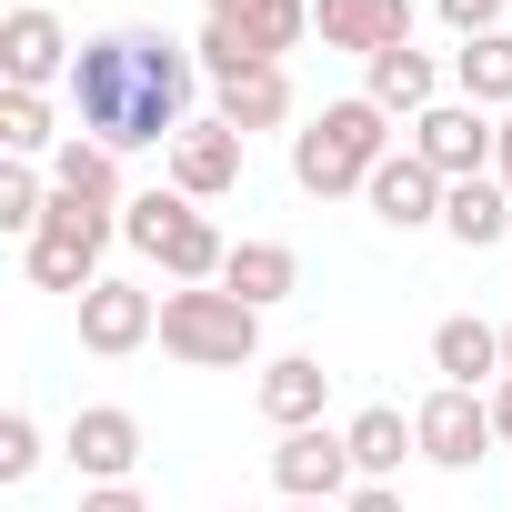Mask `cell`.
Here are the masks:
<instances>
[{
  "label": "cell",
  "instance_id": "cell-16",
  "mask_svg": "<svg viewBox=\"0 0 512 512\" xmlns=\"http://www.w3.org/2000/svg\"><path fill=\"white\" fill-rule=\"evenodd\" d=\"M322 402H332L322 352H282V362H262V422H272V432H312Z\"/></svg>",
  "mask_w": 512,
  "mask_h": 512
},
{
  "label": "cell",
  "instance_id": "cell-14",
  "mask_svg": "<svg viewBox=\"0 0 512 512\" xmlns=\"http://www.w3.org/2000/svg\"><path fill=\"white\" fill-rule=\"evenodd\" d=\"M312 31H322L332 51L382 61V51H402V41H412V0H312Z\"/></svg>",
  "mask_w": 512,
  "mask_h": 512
},
{
  "label": "cell",
  "instance_id": "cell-20",
  "mask_svg": "<svg viewBox=\"0 0 512 512\" xmlns=\"http://www.w3.org/2000/svg\"><path fill=\"white\" fill-rule=\"evenodd\" d=\"M432 372H442L452 392H482V382H502V332H492V322H472V312H452V322L432 332Z\"/></svg>",
  "mask_w": 512,
  "mask_h": 512
},
{
  "label": "cell",
  "instance_id": "cell-32",
  "mask_svg": "<svg viewBox=\"0 0 512 512\" xmlns=\"http://www.w3.org/2000/svg\"><path fill=\"white\" fill-rule=\"evenodd\" d=\"M492 181L512 191V111H502V141H492Z\"/></svg>",
  "mask_w": 512,
  "mask_h": 512
},
{
  "label": "cell",
  "instance_id": "cell-13",
  "mask_svg": "<svg viewBox=\"0 0 512 512\" xmlns=\"http://www.w3.org/2000/svg\"><path fill=\"white\" fill-rule=\"evenodd\" d=\"M171 191H181V201L241 191V131H231V121H191V131L171 141Z\"/></svg>",
  "mask_w": 512,
  "mask_h": 512
},
{
  "label": "cell",
  "instance_id": "cell-24",
  "mask_svg": "<svg viewBox=\"0 0 512 512\" xmlns=\"http://www.w3.org/2000/svg\"><path fill=\"white\" fill-rule=\"evenodd\" d=\"M342 442H352V472H362V482H392V472H402V452H422V442H412V422H402L392 402L352 412V432H342Z\"/></svg>",
  "mask_w": 512,
  "mask_h": 512
},
{
  "label": "cell",
  "instance_id": "cell-21",
  "mask_svg": "<svg viewBox=\"0 0 512 512\" xmlns=\"http://www.w3.org/2000/svg\"><path fill=\"white\" fill-rule=\"evenodd\" d=\"M362 101H372V111H412V121H422V111L442 101V71H432V61H422V51L402 41V51L362 61Z\"/></svg>",
  "mask_w": 512,
  "mask_h": 512
},
{
  "label": "cell",
  "instance_id": "cell-1",
  "mask_svg": "<svg viewBox=\"0 0 512 512\" xmlns=\"http://www.w3.org/2000/svg\"><path fill=\"white\" fill-rule=\"evenodd\" d=\"M191 91H201V51L161 41V31H101L71 61V121L101 151H151L191 131Z\"/></svg>",
  "mask_w": 512,
  "mask_h": 512
},
{
  "label": "cell",
  "instance_id": "cell-8",
  "mask_svg": "<svg viewBox=\"0 0 512 512\" xmlns=\"http://www.w3.org/2000/svg\"><path fill=\"white\" fill-rule=\"evenodd\" d=\"M412 442H422V462H442V472H472V462H482L502 432H492V402H482V392H452V382H442V392L412 412Z\"/></svg>",
  "mask_w": 512,
  "mask_h": 512
},
{
  "label": "cell",
  "instance_id": "cell-2",
  "mask_svg": "<svg viewBox=\"0 0 512 512\" xmlns=\"http://www.w3.org/2000/svg\"><path fill=\"white\" fill-rule=\"evenodd\" d=\"M382 161H392V111H372V101H322V121L292 131V181H302L312 201L372 191Z\"/></svg>",
  "mask_w": 512,
  "mask_h": 512
},
{
  "label": "cell",
  "instance_id": "cell-26",
  "mask_svg": "<svg viewBox=\"0 0 512 512\" xmlns=\"http://www.w3.org/2000/svg\"><path fill=\"white\" fill-rule=\"evenodd\" d=\"M41 221H51V181H41L31 161H0V231H21V241H31Z\"/></svg>",
  "mask_w": 512,
  "mask_h": 512
},
{
  "label": "cell",
  "instance_id": "cell-3",
  "mask_svg": "<svg viewBox=\"0 0 512 512\" xmlns=\"http://www.w3.org/2000/svg\"><path fill=\"white\" fill-rule=\"evenodd\" d=\"M161 352L191 362V372H241V362H262V312L221 282L161 292Z\"/></svg>",
  "mask_w": 512,
  "mask_h": 512
},
{
  "label": "cell",
  "instance_id": "cell-12",
  "mask_svg": "<svg viewBox=\"0 0 512 512\" xmlns=\"http://www.w3.org/2000/svg\"><path fill=\"white\" fill-rule=\"evenodd\" d=\"M362 201H372V221H392V231H432V221H442V201H452V181H442L422 151H392V161L372 171V191H362Z\"/></svg>",
  "mask_w": 512,
  "mask_h": 512
},
{
  "label": "cell",
  "instance_id": "cell-34",
  "mask_svg": "<svg viewBox=\"0 0 512 512\" xmlns=\"http://www.w3.org/2000/svg\"><path fill=\"white\" fill-rule=\"evenodd\" d=\"M502 372H512V322H502Z\"/></svg>",
  "mask_w": 512,
  "mask_h": 512
},
{
  "label": "cell",
  "instance_id": "cell-7",
  "mask_svg": "<svg viewBox=\"0 0 512 512\" xmlns=\"http://www.w3.org/2000/svg\"><path fill=\"white\" fill-rule=\"evenodd\" d=\"M492 141H502V121L472 111V101H432V111L412 121V151H422L442 181H482V171H492Z\"/></svg>",
  "mask_w": 512,
  "mask_h": 512
},
{
  "label": "cell",
  "instance_id": "cell-29",
  "mask_svg": "<svg viewBox=\"0 0 512 512\" xmlns=\"http://www.w3.org/2000/svg\"><path fill=\"white\" fill-rule=\"evenodd\" d=\"M81 512H151V502H141L131 482H91V492H81Z\"/></svg>",
  "mask_w": 512,
  "mask_h": 512
},
{
  "label": "cell",
  "instance_id": "cell-19",
  "mask_svg": "<svg viewBox=\"0 0 512 512\" xmlns=\"http://www.w3.org/2000/svg\"><path fill=\"white\" fill-rule=\"evenodd\" d=\"M221 292H241L251 312H272L302 292V251L292 241H231V262H221Z\"/></svg>",
  "mask_w": 512,
  "mask_h": 512
},
{
  "label": "cell",
  "instance_id": "cell-15",
  "mask_svg": "<svg viewBox=\"0 0 512 512\" xmlns=\"http://www.w3.org/2000/svg\"><path fill=\"white\" fill-rule=\"evenodd\" d=\"M51 191H61V201H81V211H101V221H121V211H131V191H121V151H101V141H81V131L51 151Z\"/></svg>",
  "mask_w": 512,
  "mask_h": 512
},
{
  "label": "cell",
  "instance_id": "cell-31",
  "mask_svg": "<svg viewBox=\"0 0 512 512\" xmlns=\"http://www.w3.org/2000/svg\"><path fill=\"white\" fill-rule=\"evenodd\" d=\"M492 432H502V442H512V372H502V382H492Z\"/></svg>",
  "mask_w": 512,
  "mask_h": 512
},
{
  "label": "cell",
  "instance_id": "cell-27",
  "mask_svg": "<svg viewBox=\"0 0 512 512\" xmlns=\"http://www.w3.org/2000/svg\"><path fill=\"white\" fill-rule=\"evenodd\" d=\"M31 472H41V422L0 412V482H31Z\"/></svg>",
  "mask_w": 512,
  "mask_h": 512
},
{
  "label": "cell",
  "instance_id": "cell-5",
  "mask_svg": "<svg viewBox=\"0 0 512 512\" xmlns=\"http://www.w3.org/2000/svg\"><path fill=\"white\" fill-rule=\"evenodd\" d=\"M111 241H121V221H101V211H81V201L51 191V221L21 241V262H31L41 292H71V302H81L91 282H111V272H101V251H111Z\"/></svg>",
  "mask_w": 512,
  "mask_h": 512
},
{
  "label": "cell",
  "instance_id": "cell-6",
  "mask_svg": "<svg viewBox=\"0 0 512 512\" xmlns=\"http://www.w3.org/2000/svg\"><path fill=\"white\" fill-rule=\"evenodd\" d=\"M302 41H312V0H251L241 21H201V71L231 81V71H262Z\"/></svg>",
  "mask_w": 512,
  "mask_h": 512
},
{
  "label": "cell",
  "instance_id": "cell-33",
  "mask_svg": "<svg viewBox=\"0 0 512 512\" xmlns=\"http://www.w3.org/2000/svg\"><path fill=\"white\" fill-rule=\"evenodd\" d=\"M201 11H211V21H241V11H251V0H201Z\"/></svg>",
  "mask_w": 512,
  "mask_h": 512
},
{
  "label": "cell",
  "instance_id": "cell-30",
  "mask_svg": "<svg viewBox=\"0 0 512 512\" xmlns=\"http://www.w3.org/2000/svg\"><path fill=\"white\" fill-rule=\"evenodd\" d=\"M342 512H402V492H392V482H362V492H352Z\"/></svg>",
  "mask_w": 512,
  "mask_h": 512
},
{
  "label": "cell",
  "instance_id": "cell-25",
  "mask_svg": "<svg viewBox=\"0 0 512 512\" xmlns=\"http://www.w3.org/2000/svg\"><path fill=\"white\" fill-rule=\"evenodd\" d=\"M0 151H11V161L61 151V131H51V101H41V91H0Z\"/></svg>",
  "mask_w": 512,
  "mask_h": 512
},
{
  "label": "cell",
  "instance_id": "cell-10",
  "mask_svg": "<svg viewBox=\"0 0 512 512\" xmlns=\"http://www.w3.org/2000/svg\"><path fill=\"white\" fill-rule=\"evenodd\" d=\"M71 31H61V11H41V0H21L11 21H0V81L11 91H51V81H71Z\"/></svg>",
  "mask_w": 512,
  "mask_h": 512
},
{
  "label": "cell",
  "instance_id": "cell-11",
  "mask_svg": "<svg viewBox=\"0 0 512 512\" xmlns=\"http://www.w3.org/2000/svg\"><path fill=\"white\" fill-rule=\"evenodd\" d=\"M151 332H161V302H151L141 282H91V292H81V352L121 362V352H141Z\"/></svg>",
  "mask_w": 512,
  "mask_h": 512
},
{
  "label": "cell",
  "instance_id": "cell-17",
  "mask_svg": "<svg viewBox=\"0 0 512 512\" xmlns=\"http://www.w3.org/2000/svg\"><path fill=\"white\" fill-rule=\"evenodd\" d=\"M211 121H231L241 141H251V131H282V121H292V71H282V61H262V71L211 81Z\"/></svg>",
  "mask_w": 512,
  "mask_h": 512
},
{
  "label": "cell",
  "instance_id": "cell-22",
  "mask_svg": "<svg viewBox=\"0 0 512 512\" xmlns=\"http://www.w3.org/2000/svg\"><path fill=\"white\" fill-rule=\"evenodd\" d=\"M442 231L462 241V251H492L502 231H512V191L482 171V181H452V201H442Z\"/></svg>",
  "mask_w": 512,
  "mask_h": 512
},
{
  "label": "cell",
  "instance_id": "cell-23",
  "mask_svg": "<svg viewBox=\"0 0 512 512\" xmlns=\"http://www.w3.org/2000/svg\"><path fill=\"white\" fill-rule=\"evenodd\" d=\"M452 91H462L472 111H512V31L462 41V51H452Z\"/></svg>",
  "mask_w": 512,
  "mask_h": 512
},
{
  "label": "cell",
  "instance_id": "cell-9",
  "mask_svg": "<svg viewBox=\"0 0 512 512\" xmlns=\"http://www.w3.org/2000/svg\"><path fill=\"white\" fill-rule=\"evenodd\" d=\"M272 482H282V502H352L362 492V472H352V442L342 432H282V452H272Z\"/></svg>",
  "mask_w": 512,
  "mask_h": 512
},
{
  "label": "cell",
  "instance_id": "cell-28",
  "mask_svg": "<svg viewBox=\"0 0 512 512\" xmlns=\"http://www.w3.org/2000/svg\"><path fill=\"white\" fill-rule=\"evenodd\" d=\"M442 21H452L462 41H482V31H502V0H442Z\"/></svg>",
  "mask_w": 512,
  "mask_h": 512
},
{
  "label": "cell",
  "instance_id": "cell-18",
  "mask_svg": "<svg viewBox=\"0 0 512 512\" xmlns=\"http://www.w3.org/2000/svg\"><path fill=\"white\" fill-rule=\"evenodd\" d=\"M71 462H81L91 482H131V462H141V422H131L121 402L71 412Z\"/></svg>",
  "mask_w": 512,
  "mask_h": 512
},
{
  "label": "cell",
  "instance_id": "cell-4",
  "mask_svg": "<svg viewBox=\"0 0 512 512\" xmlns=\"http://www.w3.org/2000/svg\"><path fill=\"white\" fill-rule=\"evenodd\" d=\"M121 241L141 251V262H161V282H221V262H231V241L211 231V211L201 201H181V191H141L131 211H121Z\"/></svg>",
  "mask_w": 512,
  "mask_h": 512
},
{
  "label": "cell",
  "instance_id": "cell-35",
  "mask_svg": "<svg viewBox=\"0 0 512 512\" xmlns=\"http://www.w3.org/2000/svg\"><path fill=\"white\" fill-rule=\"evenodd\" d=\"M292 512H342V502H292Z\"/></svg>",
  "mask_w": 512,
  "mask_h": 512
}]
</instances>
